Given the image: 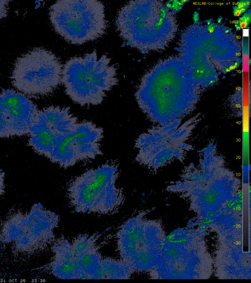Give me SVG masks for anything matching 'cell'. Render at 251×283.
<instances>
[{
    "label": "cell",
    "instance_id": "obj_1",
    "mask_svg": "<svg viewBox=\"0 0 251 283\" xmlns=\"http://www.w3.org/2000/svg\"><path fill=\"white\" fill-rule=\"evenodd\" d=\"M198 155V163L185 166L180 180L172 182L167 190L179 193L195 204L228 202L238 194L240 180L226 167L214 142L199 150Z\"/></svg>",
    "mask_w": 251,
    "mask_h": 283
},
{
    "label": "cell",
    "instance_id": "obj_2",
    "mask_svg": "<svg viewBox=\"0 0 251 283\" xmlns=\"http://www.w3.org/2000/svg\"><path fill=\"white\" fill-rule=\"evenodd\" d=\"M119 166L107 162L75 177L67 188L69 203L81 214L112 215L123 207L125 196L117 184Z\"/></svg>",
    "mask_w": 251,
    "mask_h": 283
},
{
    "label": "cell",
    "instance_id": "obj_3",
    "mask_svg": "<svg viewBox=\"0 0 251 283\" xmlns=\"http://www.w3.org/2000/svg\"><path fill=\"white\" fill-rule=\"evenodd\" d=\"M201 120L198 115L185 122L179 119L149 128L135 140L137 149L135 160L151 170H156L175 161L183 163L194 149L191 139Z\"/></svg>",
    "mask_w": 251,
    "mask_h": 283
},
{
    "label": "cell",
    "instance_id": "obj_4",
    "mask_svg": "<svg viewBox=\"0 0 251 283\" xmlns=\"http://www.w3.org/2000/svg\"><path fill=\"white\" fill-rule=\"evenodd\" d=\"M110 62L106 55L98 58L95 51L69 59L63 67L61 80L66 94L81 106L100 104L118 82L117 68Z\"/></svg>",
    "mask_w": 251,
    "mask_h": 283
},
{
    "label": "cell",
    "instance_id": "obj_5",
    "mask_svg": "<svg viewBox=\"0 0 251 283\" xmlns=\"http://www.w3.org/2000/svg\"><path fill=\"white\" fill-rule=\"evenodd\" d=\"M49 16L55 30L66 41L83 44L104 33V6L97 0H60L51 5Z\"/></svg>",
    "mask_w": 251,
    "mask_h": 283
},
{
    "label": "cell",
    "instance_id": "obj_6",
    "mask_svg": "<svg viewBox=\"0 0 251 283\" xmlns=\"http://www.w3.org/2000/svg\"><path fill=\"white\" fill-rule=\"evenodd\" d=\"M156 224L143 212L129 218L118 228L115 237L120 258L134 273L151 272L159 261Z\"/></svg>",
    "mask_w": 251,
    "mask_h": 283
},
{
    "label": "cell",
    "instance_id": "obj_7",
    "mask_svg": "<svg viewBox=\"0 0 251 283\" xmlns=\"http://www.w3.org/2000/svg\"><path fill=\"white\" fill-rule=\"evenodd\" d=\"M62 65L51 52L36 48L16 60L11 76L12 85L28 96L51 93L61 83Z\"/></svg>",
    "mask_w": 251,
    "mask_h": 283
},
{
    "label": "cell",
    "instance_id": "obj_8",
    "mask_svg": "<svg viewBox=\"0 0 251 283\" xmlns=\"http://www.w3.org/2000/svg\"><path fill=\"white\" fill-rule=\"evenodd\" d=\"M60 217L40 203H34L26 213L20 239L11 245L12 251L18 255H32L50 247L55 239V229Z\"/></svg>",
    "mask_w": 251,
    "mask_h": 283
},
{
    "label": "cell",
    "instance_id": "obj_9",
    "mask_svg": "<svg viewBox=\"0 0 251 283\" xmlns=\"http://www.w3.org/2000/svg\"><path fill=\"white\" fill-rule=\"evenodd\" d=\"M38 109L25 94L13 89L0 91V138L29 133Z\"/></svg>",
    "mask_w": 251,
    "mask_h": 283
},
{
    "label": "cell",
    "instance_id": "obj_10",
    "mask_svg": "<svg viewBox=\"0 0 251 283\" xmlns=\"http://www.w3.org/2000/svg\"><path fill=\"white\" fill-rule=\"evenodd\" d=\"M104 232L79 234L71 240L75 263L81 279H104L102 263L104 256L100 250L110 238Z\"/></svg>",
    "mask_w": 251,
    "mask_h": 283
},
{
    "label": "cell",
    "instance_id": "obj_11",
    "mask_svg": "<svg viewBox=\"0 0 251 283\" xmlns=\"http://www.w3.org/2000/svg\"><path fill=\"white\" fill-rule=\"evenodd\" d=\"M52 256L39 269L62 279H81L75 261L71 240L63 235L56 237L50 247Z\"/></svg>",
    "mask_w": 251,
    "mask_h": 283
},
{
    "label": "cell",
    "instance_id": "obj_12",
    "mask_svg": "<svg viewBox=\"0 0 251 283\" xmlns=\"http://www.w3.org/2000/svg\"><path fill=\"white\" fill-rule=\"evenodd\" d=\"M102 266L104 279H128L134 273L120 258L104 256Z\"/></svg>",
    "mask_w": 251,
    "mask_h": 283
},
{
    "label": "cell",
    "instance_id": "obj_13",
    "mask_svg": "<svg viewBox=\"0 0 251 283\" xmlns=\"http://www.w3.org/2000/svg\"><path fill=\"white\" fill-rule=\"evenodd\" d=\"M251 12L244 13L239 20L241 29L248 27L251 23Z\"/></svg>",
    "mask_w": 251,
    "mask_h": 283
},
{
    "label": "cell",
    "instance_id": "obj_14",
    "mask_svg": "<svg viewBox=\"0 0 251 283\" xmlns=\"http://www.w3.org/2000/svg\"><path fill=\"white\" fill-rule=\"evenodd\" d=\"M9 2L8 0H0V19L7 16Z\"/></svg>",
    "mask_w": 251,
    "mask_h": 283
},
{
    "label": "cell",
    "instance_id": "obj_15",
    "mask_svg": "<svg viewBox=\"0 0 251 283\" xmlns=\"http://www.w3.org/2000/svg\"><path fill=\"white\" fill-rule=\"evenodd\" d=\"M250 5V0H240L237 2L236 6L244 13L246 12Z\"/></svg>",
    "mask_w": 251,
    "mask_h": 283
},
{
    "label": "cell",
    "instance_id": "obj_16",
    "mask_svg": "<svg viewBox=\"0 0 251 283\" xmlns=\"http://www.w3.org/2000/svg\"><path fill=\"white\" fill-rule=\"evenodd\" d=\"M5 173L0 169V197L2 196L5 192Z\"/></svg>",
    "mask_w": 251,
    "mask_h": 283
},
{
    "label": "cell",
    "instance_id": "obj_17",
    "mask_svg": "<svg viewBox=\"0 0 251 283\" xmlns=\"http://www.w3.org/2000/svg\"><path fill=\"white\" fill-rule=\"evenodd\" d=\"M183 4L179 0H175L172 1L171 9L175 12H178L183 6Z\"/></svg>",
    "mask_w": 251,
    "mask_h": 283
},
{
    "label": "cell",
    "instance_id": "obj_18",
    "mask_svg": "<svg viewBox=\"0 0 251 283\" xmlns=\"http://www.w3.org/2000/svg\"><path fill=\"white\" fill-rule=\"evenodd\" d=\"M241 62V59H239V60H237L234 63L230 65L227 68H226L225 70V71H224V73L226 74L227 72L231 71L234 70L235 69L237 68L239 66Z\"/></svg>",
    "mask_w": 251,
    "mask_h": 283
},
{
    "label": "cell",
    "instance_id": "obj_19",
    "mask_svg": "<svg viewBox=\"0 0 251 283\" xmlns=\"http://www.w3.org/2000/svg\"><path fill=\"white\" fill-rule=\"evenodd\" d=\"M243 13L242 11L237 7L236 5L233 6V14L234 16L238 17L242 15Z\"/></svg>",
    "mask_w": 251,
    "mask_h": 283
},
{
    "label": "cell",
    "instance_id": "obj_20",
    "mask_svg": "<svg viewBox=\"0 0 251 283\" xmlns=\"http://www.w3.org/2000/svg\"><path fill=\"white\" fill-rule=\"evenodd\" d=\"M193 20L195 24H197L199 22L200 20L199 13L195 11L193 15Z\"/></svg>",
    "mask_w": 251,
    "mask_h": 283
},
{
    "label": "cell",
    "instance_id": "obj_21",
    "mask_svg": "<svg viewBox=\"0 0 251 283\" xmlns=\"http://www.w3.org/2000/svg\"><path fill=\"white\" fill-rule=\"evenodd\" d=\"M216 27V25L215 24L211 23L207 27V30L210 33L213 32L215 30Z\"/></svg>",
    "mask_w": 251,
    "mask_h": 283
},
{
    "label": "cell",
    "instance_id": "obj_22",
    "mask_svg": "<svg viewBox=\"0 0 251 283\" xmlns=\"http://www.w3.org/2000/svg\"><path fill=\"white\" fill-rule=\"evenodd\" d=\"M234 26L235 27V28L237 30H239L241 29L239 20H237L235 21V24H234Z\"/></svg>",
    "mask_w": 251,
    "mask_h": 283
},
{
    "label": "cell",
    "instance_id": "obj_23",
    "mask_svg": "<svg viewBox=\"0 0 251 283\" xmlns=\"http://www.w3.org/2000/svg\"><path fill=\"white\" fill-rule=\"evenodd\" d=\"M166 7H167V8L171 9V7H172V3H170V2H168L166 3Z\"/></svg>",
    "mask_w": 251,
    "mask_h": 283
},
{
    "label": "cell",
    "instance_id": "obj_24",
    "mask_svg": "<svg viewBox=\"0 0 251 283\" xmlns=\"http://www.w3.org/2000/svg\"><path fill=\"white\" fill-rule=\"evenodd\" d=\"M223 20V17L222 16H220L217 20V22L218 23H220Z\"/></svg>",
    "mask_w": 251,
    "mask_h": 283
},
{
    "label": "cell",
    "instance_id": "obj_25",
    "mask_svg": "<svg viewBox=\"0 0 251 283\" xmlns=\"http://www.w3.org/2000/svg\"><path fill=\"white\" fill-rule=\"evenodd\" d=\"M212 21V19H208V20H206V23H207V24L208 25H210V24L211 23Z\"/></svg>",
    "mask_w": 251,
    "mask_h": 283
},
{
    "label": "cell",
    "instance_id": "obj_26",
    "mask_svg": "<svg viewBox=\"0 0 251 283\" xmlns=\"http://www.w3.org/2000/svg\"><path fill=\"white\" fill-rule=\"evenodd\" d=\"M181 3H182L183 5H184V4H185L186 2H188V0H181L180 1H179Z\"/></svg>",
    "mask_w": 251,
    "mask_h": 283
},
{
    "label": "cell",
    "instance_id": "obj_27",
    "mask_svg": "<svg viewBox=\"0 0 251 283\" xmlns=\"http://www.w3.org/2000/svg\"><path fill=\"white\" fill-rule=\"evenodd\" d=\"M231 30V28H228L227 30H226V32H228L230 31Z\"/></svg>",
    "mask_w": 251,
    "mask_h": 283
}]
</instances>
